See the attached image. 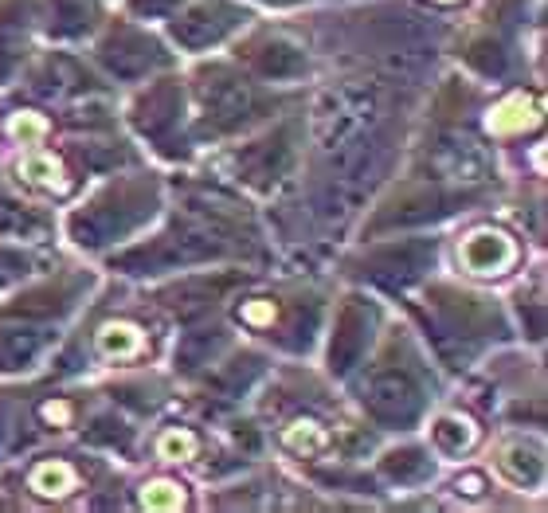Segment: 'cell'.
<instances>
[{
	"mask_svg": "<svg viewBox=\"0 0 548 513\" xmlns=\"http://www.w3.org/2000/svg\"><path fill=\"white\" fill-rule=\"evenodd\" d=\"M157 455L165 459V463H181V459H192L196 455V439L181 431V427H173V431H165L161 435V443H157Z\"/></svg>",
	"mask_w": 548,
	"mask_h": 513,
	"instance_id": "5b68a950",
	"label": "cell"
},
{
	"mask_svg": "<svg viewBox=\"0 0 548 513\" xmlns=\"http://www.w3.org/2000/svg\"><path fill=\"white\" fill-rule=\"evenodd\" d=\"M529 110H537L525 94H513L509 102H502L494 114H490V130L494 134H517V130H525L529 122H537V114H529Z\"/></svg>",
	"mask_w": 548,
	"mask_h": 513,
	"instance_id": "7a4b0ae2",
	"label": "cell"
},
{
	"mask_svg": "<svg viewBox=\"0 0 548 513\" xmlns=\"http://www.w3.org/2000/svg\"><path fill=\"white\" fill-rule=\"evenodd\" d=\"M98 345H102L106 357H130V353L141 349V333H137L134 326H110V329H102Z\"/></svg>",
	"mask_w": 548,
	"mask_h": 513,
	"instance_id": "277c9868",
	"label": "cell"
},
{
	"mask_svg": "<svg viewBox=\"0 0 548 513\" xmlns=\"http://www.w3.org/2000/svg\"><path fill=\"white\" fill-rule=\"evenodd\" d=\"M20 173H24L32 185H44V188L63 185V169H59V161H55L51 153H32V157H24V161H20Z\"/></svg>",
	"mask_w": 548,
	"mask_h": 513,
	"instance_id": "3957f363",
	"label": "cell"
},
{
	"mask_svg": "<svg viewBox=\"0 0 548 513\" xmlns=\"http://www.w3.org/2000/svg\"><path fill=\"white\" fill-rule=\"evenodd\" d=\"M75 482V474L63 467H55V463H44V467L32 474V486H36V494H67V486Z\"/></svg>",
	"mask_w": 548,
	"mask_h": 513,
	"instance_id": "8992f818",
	"label": "cell"
},
{
	"mask_svg": "<svg viewBox=\"0 0 548 513\" xmlns=\"http://www.w3.org/2000/svg\"><path fill=\"white\" fill-rule=\"evenodd\" d=\"M149 510H181L184 506V494L181 486H173V482H153V486H145V498H141Z\"/></svg>",
	"mask_w": 548,
	"mask_h": 513,
	"instance_id": "52a82bcc",
	"label": "cell"
},
{
	"mask_svg": "<svg viewBox=\"0 0 548 513\" xmlns=\"http://www.w3.org/2000/svg\"><path fill=\"white\" fill-rule=\"evenodd\" d=\"M458 259L474 271V275H502L505 267L517 259V247L505 232L482 228V232L466 235V243L458 247Z\"/></svg>",
	"mask_w": 548,
	"mask_h": 513,
	"instance_id": "6da1fadb",
	"label": "cell"
}]
</instances>
